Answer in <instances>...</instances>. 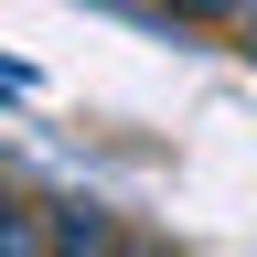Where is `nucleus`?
Instances as JSON below:
<instances>
[{
  "label": "nucleus",
  "instance_id": "1",
  "mask_svg": "<svg viewBox=\"0 0 257 257\" xmlns=\"http://www.w3.org/2000/svg\"><path fill=\"white\" fill-rule=\"evenodd\" d=\"M0 257H54V246H43V204H32V193H0Z\"/></svg>",
  "mask_w": 257,
  "mask_h": 257
},
{
  "label": "nucleus",
  "instance_id": "2",
  "mask_svg": "<svg viewBox=\"0 0 257 257\" xmlns=\"http://www.w3.org/2000/svg\"><path fill=\"white\" fill-rule=\"evenodd\" d=\"M172 11H182V22H225V32H236V22L257 11V0H172Z\"/></svg>",
  "mask_w": 257,
  "mask_h": 257
},
{
  "label": "nucleus",
  "instance_id": "3",
  "mask_svg": "<svg viewBox=\"0 0 257 257\" xmlns=\"http://www.w3.org/2000/svg\"><path fill=\"white\" fill-rule=\"evenodd\" d=\"M118 257H172V246H140V236H118Z\"/></svg>",
  "mask_w": 257,
  "mask_h": 257
},
{
  "label": "nucleus",
  "instance_id": "4",
  "mask_svg": "<svg viewBox=\"0 0 257 257\" xmlns=\"http://www.w3.org/2000/svg\"><path fill=\"white\" fill-rule=\"evenodd\" d=\"M236 43H246V54H257V11H246V22H236Z\"/></svg>",
  "mask_w": 257,
  "mask_h": 257
}]
</instances>
